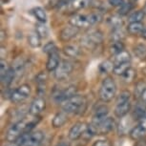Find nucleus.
<instances>
[{
	"mask_svg": "<svg viewBox=\"0 0 146 146\" xmlns=\"http://www.w3.org/2000/svg\"><path fill=\"white\" fill-rule=\"evenodd\" d=\"M108 113H109L108 108H107L106 106H104V105L100 106L96 110L95 114H94L93 118H92V122L91 123H93V124H95V125L100 124V122H102V121L107 117Z\"/></svg>",
	"mask_w": 146,
	"mask_h": 146,
	"instance_id": "ddd939ff",
	"label": "nucleus"
},
{
	"mask_svg": "<svg viewBox=\"0 0 146 146\" xmlns=\"http://www.w3.org/2000/svg\"><path fill=\"white\" fill-rule=\"evenodd\" d=\"M93 146H111L110 142L108 140H104V139H100V140H98V141L95 142V144Z\"/></svg>",
	"mask_w": 146,
	"mask_h": 146,
	"instance_id": "a19ab883",
	"label": "nucleus"
},
{
	"mask_svg": "<svg viewBox=\"0 0 146 146\" xmlns=\"http://www.w3.org/2000/svg\"><path fill=\"white\" fill-rule=\"evenodd\" d=\"M10 68L11 67L8 65V63L6 61H4L3 59H1V61H0V76H3L9 71Z\"/></svg>",
	"mask_w": 146,
	"mask_h": 146,
	"instance_id": "4c0bfd02",
	"label": "nucleus"
},
{
	"mask_svg": "<svg viewBox=\"0 0 146 146\" xmlns=\"http://www.w3.org/2000/svg\"><path fill=\"white\" fill-rule=\"evenodd\" d=\"M130 67H131L130 62L121 63V64L115 65V68H114V70H113V72H114V74H115V75H117V76H122Z\"/></svg>",
	"mask_w": 146,
	"mask_h": 146,
	"instance_id": "c756f323",
	"label": "nucleus"
},
{
	"mask_svg": "<svg viewBox=\"0 0 146 146\" xmlns=\"http://www.w3.org/2000/svg\"><path fill=\"white\" fill-rule=\"evenodd\" d=\"M73 69L74 66L70 61L62 60V61H60L56 70L54 71V76H56L57 80H64L71 75V73L73 72Z\"/></svg>",
	"mask_w": 146,
	"mask_h": 146,
	"instance_id": "423d86ee",
	"label": "nucleus"
},
{
	"mask_svg": "<svg viewBox=\"0 0 146 146\" xmlns=\"http://www.w3.org/2000/svg\"><path fill=\"white\" fill-rule=\"evenodd\" d=\"M7 146H18L17 143H10V144H8Z\"/></svg>",
	"mask_w": 146,
	"mask_h": 146,
	"instance_id": "c03bdc74",
	"label": "nucleus"
},
{
	"mask_svg": "<svg viewBox=\"0 0 146 146\" xmlns=\"http://www.w3.org/2000/svg\"><path fill=\"white\" fill-rule=\"evenodd\" d=\"M130 110H131V101L127 100L121 103H117L114 112H115V117L121 118V117H125V115H127L128 113L130 112Z\"/></svg>",
	"mask_w": 146,
	"mask_h": 146,
	"instance_id": "4468645a",
	"label": "nucleus"
},
{
	"mask_svg": "<svg viewBox=\"0 0 146 146\" xmlns=\"http://www.w3.org/2000/svg\"><path fill=\"white\" fill-rule=\"evenodd\" d=\"M132 125V120L131 118L129 117H121V120L119 122V124H118V127H117V132L119 135H125L127 134V132L129 131V129H130Z\"/></svg>",
	"mask_w": 146,
	"mask_h": 146,
	"instance_id": "f3484780",
	"label": "nucleus"
},
{
	"mask_svg": "<svg viewBox=\"0 0 146 146\" xmlns=\"http://www.w3.org/2000/svg\"><path fill=\"white\" fill-rule=\"evenodd\" d=\"M78 32H79V28L71 24L70 26L64 27V28L60 31L58 37L63 42H68V41H70L71 39H73L75 36H76Z\"/></svg>",
	"mask_w": 146,
	"mask_h": 146,
	"instance_id": "6e6552de",
	"label": "nucleus"
},
{
	"mask_svg": "<svg viewBox=\"0 0 146 146\" xmlns=\"http://www.w3.org/2000/svg\"><path fill=\"white\" fill-rule=\"evenodd\" d=\"M108 3L113 7H121L125 2L124 0H108Z\"/></svg>",
	"mask_w": 146,
	"mask_h": 146,
	"instance_id": "58836bf2",
	"label": "nucleus"
},
{
	"mask_svg": "<svg viewBox=\"0 0 146 146\" xmlns=\"http://www.w3.org/2000/svg\"><path fill=\"white\" fill-rule=\"evenodd\" d=\"M145 134H146V131L142 127H140L139 124H137V126L132 129L130 131V133H129L131 139L134 140H139L140 139H142V137L145 136Z\"/></svg>",
	"mask_w": 146,
	"mask_h": 146,
	"instance_id": "aec40b11",
	"label": "nucleus"
},
{
	"mask_svg": "<svg viewBox=\"0 0 146 146\" xmlns=\"http://www.w3.org/2000/svg\"><path fill=\"white\" fill-rule=\"evenodd\" d=\"M28 43L33 48H38L41 45V37L36 33H32L28 36Z\"/></svg>",
	"mask_w": 146,
	"mask_h": 146,
	"instance_id": "393cba45",
	"label": "nucleus"
},
{
	"mask_svg": "<svg viewBox=\"0 0 146 146\" xmlns=\"http://www.w3.org/2000/svg\"><path fill=\"white\" fill-rule=\"evenodd\" d=\"M44 137H45V136H44L43 132L41 131L29 133L24 146H40L41 143L43 142Z\"/></svg>",
	"mask_w": 146,
	"mask_h": 146,
	"instance_id": "9b49d317",
	"label": "nucleus"
},
{
	"mask_svg": "<svg viewBox=\"0 0 146 146\" xmlns=\"http://www.w3.org/2000/svg\"><path fill=\"white\" fill-rule=\"evenodd\" d=\"M139 125L146 131V114L141 115V117L139 118Z\"/></svg>",
	"mask_w": 146,
	"mask_h": 146,
	"instance_id": "ea45409f",
	"label": "nucleus"
},
{
	"mask_svg": "<svg viewBox=\"0 0 146 146\" xmlns=\"http://www.w3.org/2000/svg\"><path fill=\"white\" fill-rule=\"evenodd\" d=\"M35 33H36L41 38H46V37H48V35H49V29L44 23L39 22V23L35 25Z\"/></svg>",
	"mask_w": 146,
	"mask_h": 146,
	"instance_id": "a878e982",
	"label": "nucleus"
},
{
	"mask_svg": "<svg viewBox=\"0 0 146 146\" xmlns=\"http://www.w3.org/2000/svg\"><path fill=\"white\" fill-rule=\"evenodd\" d=\"M43 52L48 54H51L54 53V52H57V48H56V45L54 44V42H49L47 43L45 46H44V49H43Z\"/></svg>",
	"mask_w": 146,
	"mask_h": 146,
	"instance_id": "c9c22d12",
	"label": "nucleus"
},
{
	"mask_svg": "<svg viewBox=\"0 0 146 146\" xmlns=\"http://www.w3.org/2000/svg\"><path fill=\"white\" fill-rule=\"evenodd\" d=\"M69 4L72 11H78L86 8L90 4V1L89 0H72Z\"/></svg>",
	"mask_w": 146,
	"mask_h": 146,
	"instance_id": "4be33fe9",
	"label": "nucleus"
},
{
	"mask_svg": "<svg viewBox=\"0 0 146 146\" xmlns=\"http://www.w3.org/2000/svg\"><path fill=\"white\" fill-rule=\"evenodd\" d=\"M143 12H144V13L146 15V3H145V6H144V9H143Z\"/></svg>",
	"mask_w": 146,
	"mask_h": 146,
	"instance_id": "49530a36",
	"label": "nucleus"
},
{
	"mask_svg": "<svg viewBox=\"0 0 146 146\" xmlns=\"http://www.w3.org/2000/svg\"><path fill=\"white\" fill-rule=\"evenodd\" d=\"M57 146H69V144H67V143H60Z\"/></svg>",
	"mask_w": 146,
	"mask_h": 146,
	"instance_id": "a18cd8bd",
	"label": "nucleus"
},
{
	"mask_svg": "<svg viewBox=\"0 0 146 146\" xmlns=\"http://www.w3.org/2000/svg\"><path fill=\"white\" fill-rule=\"evenodd\" d=\"M130 1L132 2V3H133V2H136V1H137V0H130Z\"/></svg>",
	"mask_w": 146,
	"mask_h": 146,
	"instance_id": "de8ad7c7",
	"label": "nucleus"
},
{
	"mask_svg": "<svg viewBox=\"0 0 146 146\" xmlns=\"http://www.w3.org/2000/svg\"><path fill=\"white\" fill-rule=\"evenodd\" d=\"M15 76H16V74H15V69L13 67H11L9 69V71H8L3 76H1V82L5 85V86H9V85L13 81V79H15Z\"/></svg>",
	"mask_w": 146,
	"mask_h": 146,
	"instance_id": "6ab92c4d",
	"label": "nucleus"
},
{
	"mask_svg": "<svg viewBox=\"0 0 146 146\" xmlns=\"http://www.w3.org/2000/svg\"><path fill=\"white\" fill-rule=\"evenodd\" d=\"M114 68H115L114 62H111V61H109V60L101 63L100 66V70L101 73H109V72H112L114 70Z\"/></svg>",
	"mask_w": 146,
	"mask_h": 146,
	"instance_id": "473e14b6",
	"label": "nucleus"
},
{
	"mask_svg": "<svg viewBox=\"0 0 146 146\" xmlns=\"http://www.w3.org/2000/svg\"><path fill=\"white\" fill-rule=\"evenodd\" d=\"M123 50H124V45L121 41H113V43L110 46V53L114 54V56L120 53Z\"/></svg>",
	"mask_w": 146,
	"mask_h": 146,
	"instance_id": "c85d7f7f",
	"label": "nucleus"
},
{
	"mask_svg": "<svg viewBox=\"0 0 146 146\" xmlns=\"http://www.w3.org/2000/svg\"><path fill=\"white\" fill-rule=\"evenodd\" d=\"M133 9V4H132V2H129V3H124L121 7H119V9H118V15H127L131 12V10Z\"/></svg>",
	"mask_w": 146,
	"mask_h": 146,
	"instance_id": "72a5a7b5",
	"label": "nucleus"
},
{
	"mask_svg": "<svg viewBox=\"0 0 146 146\" xmlns=\"http://www.w3.org/2000/svg\"><path fill=\"white\" fill-rule=\"evenodd\" d=\"M33 13L34 15L35 16V18L37 19L38 21L41 22V23H45L47 21V15H46V12L43 8L41 7H36L33 10Z\"/></svg>",
	"mask_w": 146,
	"mask_h": 146,
	"instance_id": "b1692460",
	"label": "nucleus"
},
{
	"mask_svg": "<svg viewBox=\"0 0 146 146\" xmlns=\"http://www.w3.org/2000/svg\"><path fill=\"white\" fill-rule=\"evenodd\" d=\"M70 23L72 25L78 27V28H88V27L92 26L90 20V15H73L70 19Z\"/></svg>",
	"mask_w": 146,
	"mask_h": 146,
	"instance_id": "0eeeda50",
	"label": "nucleus"
},
{
	"mask_svg": "<svg viewBox=\"0 0 146 146\" xmlns=\"http://www.w3.org/2000/svg\"><path fill=\"white\" fill-rule=\"evenodd\" d=\"M130 96L131 95L128 91H123V92H121L117 98V103H121V102H124V101L130 100Z\"/></svg>",
	"mask_w": 146,
	"mask_h": 146,
	"instance_id": "e433bc0d",
	"label": "nucleus"
},
{
	"mask_svg": "<svg viewBox=\"0 0 146 146\" xmlns=\"http://www.w3.org/2000/svg\"><path fill=\"white\" fill-rule=\"evenodd\" d=\"M68 117L66 115V112H59L54 115L52 120V125L54 128H60L67 122Z\"/></svg>",
	"mask_w": 146,
	"mask_h": 146,
	"instance_id": "dca6fc26",
	"label": "nucleus"
},
{
	"mask_svg": "<svg viewBox=\"0 0 146 146\" xmlns=\"http://www.w3.org/2000/svg\"><path fill=\"white\" fill-rule=\"evenodd\" d=\"M26 126H27V123L24 122L23 120L17 121L15 124H13L7 132V135H6L7 140H9V141H15L22 134L25 133Z\"/></svg>",
	"mask_w": 146,
	"mask_h": 146,
	"instance_id": "20e7f679",
	"label": "nucleus"
},
{
	"mask_svg": "<svg viewBox=\"0 0 146 146\" xmlns=\"http://www.w3.org/2000/svg\"><path fill=\"white\" fill-rule=\"evenodd\" d=\"M63 52L67 56L70 57H76L79 54V49L75 45H67L64 46Z\"/></svg>",
	"mask_w": 146,
	"mask_h": 146,
	"instance_id": "bb28decb",
	"label": "nucleus"
},
{
	"mask_svg": "<svg viewBox=\"0 0 146 146\" xmlns=\"http://www.w3.org/2000/svg\"><path fill=\"white\" fill-rule=\"evenodd\" d=\"M131 61V56L127 51L123 50L120 53H118L117 54H115L114 56V62L115 65L121 64V63H126V62H130Z\"/></svg>",
	"mask_w": 146,
	"mask_h": 146,
	"instance_id": "a211bd4d",
	"label": "nucleus"
},
{
	"mask_svg": "<svg viewBox=\"0 0 146 146\" xmlns=\"http://www.w3.org/2000/svg\"><path fill=\"white\" fill-rule=\"evenodd\" d=\"M87 126L83 122H78L72 126V128L69 131L68 137L71 140H76L87 131Z\"/></svg>",
	"mask_w": 146,
	"mask_h": 146,
	"instance_id": "9d476101",
	"label": "nucleus"
},
{
	"mask_svg": "<svg viewBox=\"0 0 146 146\" xmlns=\"http://www.w3.org/2000/svg\"><path fill=\"white\" fill-rule=\"evenodd\" d=\"M60 63V57L58 54V52H54V53L49 54L48 61L46 63V69L49 72L56 71V68L58 67Z\"/></svg>",
	"mask_w": 146,
	"mask_h": 146,
	"instance_id": "2eb2a0df",
	"label": "nucleus"
},
{
	"mask_svg": "<svg viewBox=\"0 0 146 146\" xmlns=\"http://www.w3.org/2000/svg\"><path fill=\"white\" fill-rule=\"evenodd\" d=\"M144 28V25L141 23V22H133V23H130L127 27V31L130 35H139L141 34L142 30Z\"/></svg>",
	"mask_w": 146,
	"mask_h": 146,
	"instance_id": "412c9836",
	"label": "nucleus"
},
{
	"mask_svg": "<svg viewBox=\"0 0 146 146\" xmlns=\"http://www.w3.org/2000/svg\"><path fill=\"white\" fill-rule=\"evenodd\" d=\"M46 107V101L43 98H35L34 101L32 102L31 106H30V113L34 115H39L40 113H42L44 111Z\"/></svg>",
	"mask_w": 146,
	"mask_h": 146,
	"instance_id": "f8f14e48",
	"label": "nucleus"
},
{
	"mask_svg": "<svg viewBox=\"0 0 146 146\" xmlns=\"http://www.w3.org/2000/svg\"><path fill=\"white\" fill-rule=\"evenodd\" d=\"M136 73L137 72L135 71L133 68L130 67L122 76H121V78H122V79L126 82V83H130V82L133 81L134 78H136Z\"/></svg>",
	"mask_w": 146,
	"mask_h": 146,
	"instance_id": "7c9ffc66",
	"label": "nucleus"
},
{
	"mask_svg": "<svg viewBox=\"0 0 146 146\" xmlns=\"http://www.w3.org/2000/svg\"><path fill=\"white\" fill-rule=\"evenodd\" d=\"M108 24L113 30L120 29L123 25V20L121 19V17H119V16L113 15V16H111V17H109Z\"/></svg>",
	"mask_w": 146,
	"mask_h": 146,
	"instance_id": "5701e85b",
	"label": "nucleus"
},
{
	"mask_svg": "<svg viewBox=\"0 0 146 146\" xmlns=\"http://www.w3.org/2000/svg\"><path fill=\"white\" fill-rule=\"evenodd\" d=\"M140 96H141V100L144 103H146V88H144V89L142 90L141 94H140Z\"/></svg>",
	"mask_w": 146,
	"mask_h": 146,
	"instance_id": "79ce46f5",
	"label": "nucleus"
},
{
	"mask_svg": "<svg viewBox=\"0 0 146 146\" xmlns=\"http://www.w3.org/2000/svg\"><path fill=\"white\" fill-rule=\"evenodd\" d=\"M135 54H137L139 58H143V57H146V46L145 45H137L136 48H135Z\"/></svg>",
	"mask_w": 146,
	"mask_h": 146,
	"instance_id": "f704fd0d",
	"label": "nucleus"
},
{
	"mask_svg": "<svg viewBox=\"0 0 146 146\" xmlns=\"http://www.w3.org/2000/svg\"><path fill=\"white\" fill-rule=\"evenodd\" d=\"M30 95H31V87L27 84H23L13 91L11 94L10 98L13 103H20L26 100Z\"/></svg>",
	"mask_w": 146,
	"mask_h": 146,
	"instance_id": "39448f33",
	"label": "nucleus"
},
{
	"mask_svg": "<svg viewBox=\"0 0 146 146\" xmlns=\"http://www.w3.org/2000/svg\"><path fill=\"white\" fill-rule=\"evenodd\" d=\"M76 95V86H70L66 89L59 91L56 94H54V100L56 102H64L65 100L71 98L72 96Z\"/></svg>",
	"mask_w": 146,
	"mask_h": 146,
	"instance_id": "1a4fd4ad",
	"label": "nucleus"
},
{
	"mask_svg": "<svg viewBox=\"0 0 146 146\" xmlns=\"http://www.w3.org/2000/svg\"><path fill=\"white\" fill-rule=\"evenodd\" d=\"M85 105V98L83 96L76 95L71 98L62 102V109L66 113H79Z\"/></svg>",
	"mask_w": 146,
	"mask_h": 146,
	"instance_id": "f03ea898",
	"label": "nucleus"
},
{
	"mask_svg": "<svg viewBox=\"0 0 146 146\" xmlns=\"http://www.w3.org/2000/svg\"><path fill=\"white\" fill-rule=\"evenodd\" d=\"M141 36L146 39V26H144V28H143V30H142V32H141Z\"/></svg>",
	"mask_w": 146,
	"mask_h": 146,
	"instance_id": "37998d69",
	"label": "nucleus"
},
{
	"mask_svg": "<svg viewBox=\"0 0 146 146\" xmlns=\"http://www.w3.org/2000/svg\"><path fill=\"white\" fill-rule=\"evenodd\" d=\"M117 93V85L115 80L110 76L103 79L100 89V98L103 102H109L115 98Z\"/></svg>",
	"mask_w": 146,
	"mask_h": 146,
	"instance_id": "f257e3e1",
	"label": "nucleus"
},
{
	"mask_svg": "<svg viewBox=\"0 0 146 146\" xmlns=\"http://www.w3.org/2000/svg\"><path fill=\"white\" fill-rule=\"evenodd\" d=\"M145 13L143 11H136V12L132 13L128 17V21L130 23H133V22H141L142 19L144 18Z\"/></svg>",
	"mask_w": 146,
	"mask_h": 146,
	"instance_id": "cd10ccee",
	"label": "nucleus"
},
{
	"mask_svg": "<svg viewBox=\"0 0 146 146\" xmlns=\"http://www.w3.org/2000/svg\"><path fill=\"white\" fill-rule=\"evenodd\" d=\"M103 40V35L100 31H91L81 38V44L88 49L100 45Z\"/></svg>",
	"mask_w": 146,
	"mask_h": 146,
	"instance_id": "7ed1b4c3",
	"label": "nucleus"
},
{
	"mask_svg": "<svg viewBox=\"0 0 146 146\" xmlns=\"http://www.w3.org/2000/svg\"><path fill=\"white\" fill-rule=\"evenodd\" d=\"M124 37H125V34H124V32L121 30V28L113 30V33L111 35V39L113 41H122V39Z\"/></svg>",
	"mask_w": 146,
	"mask_h": 146,
	"instance_id": "2f4dec72",
	"label": "nucleus"
}]
</instances>
